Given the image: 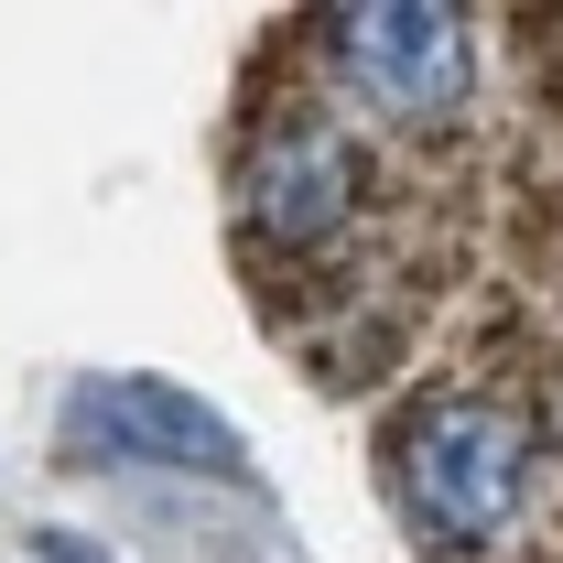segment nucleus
<instances>
[{
    "label": "nucleus",
    "instance_id": "obj_1",
    "mask_svg": "<svg viewBox=\"0 0 563 563\" xmlns=\"http://www.w3.org/2000/svg\"><path fill=\"white\" fill-rule=\"evenodd\" d=\"M390 477H401V509H412L422 542L444 553H477L509 531V509L531 488V422L509 401H477V390H444L401 422L390 444Z\"/></svg>",
    "mask_w": 563,
    "mask_h": 563
},
{
    "label": "nucleus",
    "instance_id": "obj_2",
    "mask_svg": "<svg viewBox=\"0 0 563 563\" xmlns=\"http://www.w3.org/2000/svg\"><path fill=\"white\" fill-rule=\"evenodd\" d=\"M325 55L379 120H444L466 87H477V55H466V22L433 11V0H357V11H325Z\"/></svg>",
    "mask_w": 563,
    "mask_h": 563
},
{
    "label": "nucleus",
    "instance_id": "obj_3",
    "mask_svg": "<svg viewBox=\"0 0 563 563\" xmlns=\"http://www.w3.org/2000/svg\"><path fill=\"white\" fill-rule=\"evenodd\" d=\"M357 141L325 131V120H282L261 152H250V174H239V207L261 239H292V250H314V239H336L357 217Z\"/></svg>",
    "mask_w": 563,
    "mask_h": 563
},
{
    "label": "nucleus",
    "instance_id": "obj_4",
    "mask_svg": "<svg viewBox=\"0 0 563 563\" xmlns=\"http://www.w3.org/2000/svg\"><path fill=\"white\" fill-rule=\"evenodd\" d=\"M87 433L98 444H120V455H163V466H239V433L207 412V401H185L174 379H87Z\"/></svg>",
    "mask_w": 563,
    "mask_h": 563
}]
</instances>
